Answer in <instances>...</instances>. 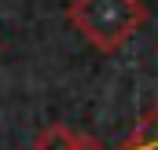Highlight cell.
Masks as SVG:
<instances>
[{"mask_svg":"<svg viewBox=\"0 0 158 150\" xmlns=\"http://www.w3.org/2000/svg\"><path fill=\"white\" fill-rule=\"evenodd\" d=\"M66 18L96 51L110 55L147 22V7L140 0H74Z\"/></svg>","mask_w":158,"mask_h":150,"instance_id":"1","label":"cell"},{"mask_svg":"<svg viewBox=\"0 0 158 150\" xmlns=\"http://www.w3.org/2000/svg\"><path fill=\"white\" fill-rule=\"evenodd\" d=\"M81 132H74L70 124H48L40 128L37 139H33V150H77Z\"/></svg>","mask_w":158,"mask_h":150,"instance_id":"2","label":"cell"},{"mask_svg":"<svg viewBox=\"0 0 158 150\" xmlns=\"http://www.w3.org/2000/svg\"><path fill=\"white\" fill-rule=\"evenodd\" d=\"M121 150H158V110L132 132V139H129Z\"/></svg>","mask_w":158,"mask_h":150,"instance_id":"3","label":"cell"},{"mask_svg":"<svg viewBox=\"0 0 158 150\" xmlns=\"http://www.w3.org/2000/svg\"><path fill=\"white\" fill-rule=\"evenodd\" d=\"M77 150H103V147H99L92 136H81V139H77Z\"/></svg>","mask_w":158,"mask_h":150,"instance_id":"4","label":"cell"}]
</instances>
